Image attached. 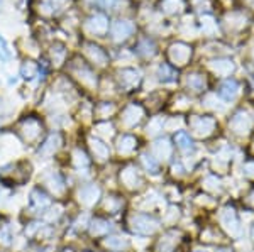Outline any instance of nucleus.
<instances>
[{"label":"nucleus","instance_id":"f257e3e1","mask_svg":"<svg viewBox=\"0 0 254 252\" xmlns=\"http://www.w3.org/2000/svg\"><path fill=\"white\" fill-rule=\"evenodd\" d=\"M137 219H139L143 224L141 225H136L134 227V230L139 232V234H151V232L156 230V222L151 219V217L148 215H137Z\"/></svg>","mask_w":254,"mask_h":252},{"label":"nucleus","instance_id":"423d86ee","mask_svg":"<svg viewBox=\"0 0 254 252\" xmlns=\"http://www.w3.org/2000/svg\"><path fill=\"white\" fill-rule=\"evenodd\" d=\"M10 58V51L9 48H7L5 41L0 39V59H3V61H7V59Z\"/></svg>","mask_w":254,"mask_h":252},{"label":"nucleus","instance_id":"39448f33","mask_svg":"<svg viewBox=\"0 0 254 252\" xmlns=\"http://www.w3.org/2000/svg\"><path fill=\"white\" fill-rule=\"evenodd\" d=\"M143 163H144V166L148 168L151 173H156V171H158V163H156V161L152 159L151 156H148V154H144V156H143Z\"/></svg>","mask_w":254,"mask_h":252},{"label":"nucleus","instance_id":"20e7f679","mask_svg":"<svg viewBox=\"0 0 254 252\" xmlns=\"http://www.w3.org/2000/svg\"><path fill=\"white\" fill-rule=\"evenodd\" d=\"M121 142H124V146H119V149H121V152H129L132 151L134 148H136V139L130 137V135H124V137L121 139Z\"/></svg>","mask_w":254,"mask_h":252},{"label":"nucleus","instance_id":"f03ea898","mask_svg":"<svg viewBox=\"0 0 254 252\" xmlns=\"http://www.w3.org/2000/svg\"><path fill=\"white\" fill-rule=\"evenodd\" d=\"M175 141H177L178 148H180L181 151L188 152V151H192V149H193V142H192V139H190L188 134L178 132L177 135H175Z\"/></svg>","mask_w":254,"mask_h":252},{"label":"nucleus","instance_id":"7ed1b4c3","mask_svg":"<svg viewBox=\"0 0 254 252\" xmlns=\"http://www.w3.org/2000/svg\"><path fill=\"white\" fill-rule=\"evenodd\" d=\"M237 93V85L236 81H226L222 86H220V95L224 97V99H234Z\"/></svg>","mask_w":254,"mask_h":252}]
</instances>
